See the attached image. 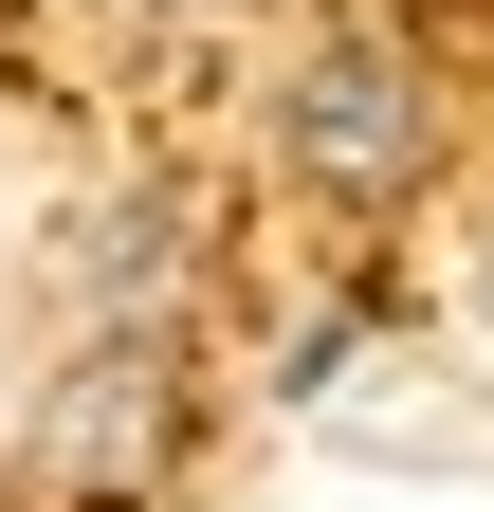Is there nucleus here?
Wrapping results in <instances>:
<instances>
[{
	"mask_svg": "<svg viewBox=\"0 0 494 512\" xmlns=\"http://www.w3.org/2000/svg\"><path fill=\"white\" fill-rule=\"evenodd\" d=\"M183 476V348H74L19 421V512H129Z\"/></svg>",
	"mask_w": 494,
	"mask_h": 512,
	"instance_id": "obj_1",
	"label": "nucleus"
},
{
	"mask_svg": "<svg viewBox=\"0 0 494 512\" xmlns=\"http://www.w3.org/2000/svg\"><path fill=\"white\" fill-rule=\"evenodd\" d=\"M74 311H92V348H183V202H92Z\"/></svg>",
	"mask_w": 494,
	"mask_h": 512,
	"instance_id": "obj_3",
	"label": "nucleus"
},
{
	"mask_svg": "<svg viewBox=\"0 0 494 512\" xmlns=\"http://www.w3.org/2000/svg\"><path fill=\"white\" fill-rule=\"evenodd\" d=\"M275 147L312 202H421V165H440V74L385 37H330L312 74L275 92Z\"/></svg>",
	"mask_w": 494,
	"mask_h": 512,
	"instance_id": "obj_2",
	"label": "nucleus"
}]
</instances>
